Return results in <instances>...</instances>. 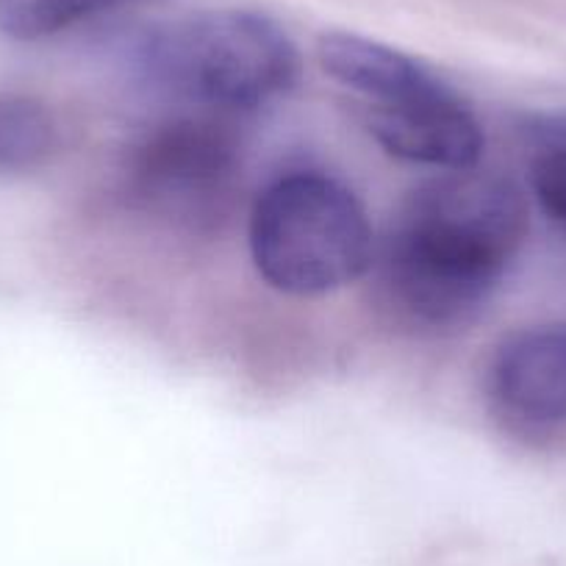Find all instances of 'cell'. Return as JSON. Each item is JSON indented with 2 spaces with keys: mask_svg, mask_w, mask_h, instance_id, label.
I'll list each match as a JSON object with an SVG mask.
<instances>
[{
  "mask_svg": "<svg viewBox=\"0 0 566 566\" xmlns=\"http://www.w3.org/2000/svg\"><path fill=\"white\" fill-rule=\"evenodd\" d=\"M367 128L391 156L411 165L472 170L483 154V128L448 84L422 95L367 106Z\"/></svg>",
  "mask_w": 566,
  "mask_h": 566,
  "instance_id": "5",
  "label": "cell"
},
{
  "mask_svg": "<svg viewBox=\"0 0 566 566\" xmlns=\"http://www.w3.org/2000/svg\"><path fill=\"white\" fill-rule=\"evenodd\" d=\"M531 187L549 220L566 228V119H538L531 125Z\"/></svg>",
  "mask_w": 566,
  "mask_h": 566,
  "instance_id": "10",
  "label": "cell"
},
{
  "mask_svg": "<svg viewBox=\"0 0 566 566\" xmlns=\"http://www.w3.org/2000/svg\"><path fill=\"white\" fill-rule=\"evenodd\" d=\"M250 253L270 286L325 295L373 264V228L356 195L319 172H292L261 192L250 217Z\"/></svg>",
  "mask_w": 566,
  "mask_h": 566,
  "instance_id": "3",
  "label": "cell"
},
{
  "mask_svg": "<svg viewBox=\"0 0 566 566\" xmlns=\"http://www.w3.org/2000/svg\"><path fill=\"white\" fill-rule=\"evenodd\" d=\"M56 150V119L40 101L0 95V176L29 172Z\"/></svg>",
  "mask_w": 566,
  "mask_h": 566,
  "instance_id": "9",
  "label": "cell"
},
{
  "mask_svg": "<svg viewBox=\"0 0 566 566\" xmlns=\"http://www.w3.org/2000/svg\"><path fill=\"white\" fill-rule=\"evenodd\" d=\"M139 67L167 95L220 112H250L297 84L301 56L275 20L217 9L154 31L139 48Z\"/></svg>",
  "mask_w": 566,
  "mask_h": 566,
  "instance_id": "2",
  "label": "cell"
},
{
  "mask_svg": "<svg viewBox=\"0 0 566 566\" xmlns=\"http://www.w3.org/2000/svg\"><path fill=\"white\" fill-rule=\"evenodd\" d=\"M128 192L142 209L200 228L228 211L239 181L237 142L211 119L154 125L128 154Z\"/></svg>",
  "mask_w": 566,
  "mask_h": 566,
  "instance_id": "4",
  "label": "cell"
},
{
  "mask_svg": "<svg viewBox=\"0 0 566 566\" xmlns=\"http://www.w3.org/2000/svg\"><path fill=\"white\" fill-rule=\"evenodd\" d=\"M317 53L325 73L358 92L367 106L422 95L444 84L417 59L358 34H325Z\"/></svg>",
  "mask_w": 566,
  "mask_h": 566,
  "instance_id": "7",
  "label": "cell"
},
{
  "mask_svg": "<svg viewBox=\"0 0 566 566\" xmlns=\"http://www.w3.org/2000/svg\"><path fill=\"white\" fill-rule=\"evenodd\" d=\"M136 3L145 0H0V34L20 42L48 40Z\"/></svg>",
  "mask_w": 566,
  "mask_h": 566,
  "instance_id": "8",
  "label": "cell"
},
{
  "mask_svg": "<svg viewBox=\"0 0 566 566\" xmlns=\"http://www.w3.org/2000/svg\"><path fill=\"white\" fill-rule=\"evenodd\" d=\"M527 231L520 189L497 176L444 172L419 187L380 250V281L402 317L464 323L494 290Z\"/></svg>",
  "mask_w": 566,
  "mask_h": 566,
  "instance_id": "1",
  "label": "cell"
},
{
  "mask_svg": "<svg viewBox=\"0 0 566 566\" xmlns=\"http://www.w3.org/2000/svg\"><path fill=\"white\" fill-rule=\"evenodd\" d=\"M492 397L522 424L566 422V325L509 336L492 361Z\"/></svg>",
  "mask_w": 566,
  "mask_h": 566,
  "instance_id": "6",
  "label": "cell"
}]
</instances>
